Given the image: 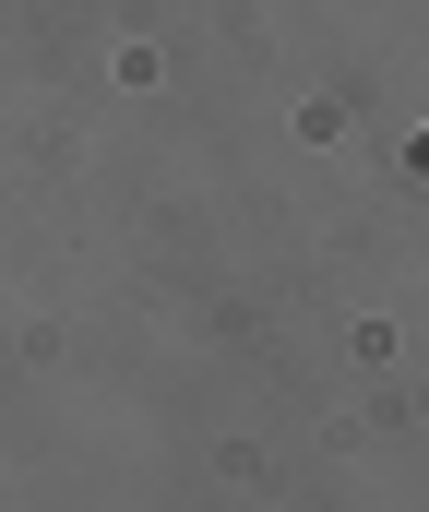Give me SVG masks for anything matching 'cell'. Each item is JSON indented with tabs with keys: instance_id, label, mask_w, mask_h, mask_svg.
Wrapping results in <instances>:
<instances>
[{
	"instance_id": "obj_1",
	"label": "cell",
	"mask_w": 429,
	"mask_h": 512,
	"mask_svg": "<svg viewBox=\"0 0 429 512\" xmlns=\"http://www.w3.org/2000/svg\"><path fill=\"white\" fill-rule=\"evenodd\" d=\"M418 167H429V143H418Z\"/></svg>"
}]
</instances>
